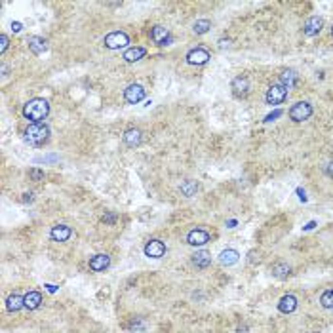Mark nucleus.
Segmentation results:
<instances>
[{
  "mask_svg": "<svg viewBox=\"0 0 333 333\" xmlns=\"http://www.w3.org/2000/svg\"><path fill=\"white\" fill-rule=\"evenodd\" d=\"M48 114H50V103L42 97H35L27 101L23 107V116L33 122H42Z\"/></svg>",
  "mask_w": 333,
  "mask_h": 333,
  "instance_id": "f257e3e1",
  "label": "nucleus"
},
{
  "mask_svg": "<svg viewBox=\"0 0 333 333\" xmlns=\"http://www.w3.org/2000/svg\"><path fill=\"white\" fill-rule=\"evenodd\" d=\"M48 137H50V128L44 122H31L25 130V139L33 145H42Z\"/></svg>",
  "mask_w": 333,
  "mask_h": 333,
  "instance_id": "f03ea898",
  "label": "nucleus"
},
{
  "mask_svg": "<svg viewBox=\"0 0 333 333\" xmlns=\"http://www.w3.org/2000/svg\"><path fill=\"white\" fill-rule=\"evenodd\" d=\"M312 116V105L309 101H299L289 109V118L293 122H305Z\"/></svg>",
  "mask_w": 333,
  "mask_h": 333,
  "instance_id": "7ed1b4c3",
  "label": "nucleus"
},
{
  "mask_svg": "<svg viewBox=\"0 0 333 333\" xmlns=\"http://www.w3.org/2000/svg\"><path fill=\"white\" fill-rule=\"evenodd\" d=\"M103 44L107 46L109 50H120V48H126L130 44V36L124 31H112L105 36Z\"/></svg>",
  "mask_w": 333,
  "mask_h": 333,
  "instance_id": "20e7f679",
  "label": "nucleus"
},
{
  "mask_svg": "<svg viewBox=\"0 0 333 333\" xmlns=\"http://www.w3.org/2000/svg\"><path fill=\"white\" fill-rule=\"evenodd\" d=\"M286 97H288V88L282 86V84H272L265 95L268 105H280V103L286 101Z\"/></svg>",
  "mask_w": 333,
  "mask_h": 333,
  "instance_id": "39448f33",
  "label": "nucleus"
},
{
  "mask_svg": "<svg viewBox=\"0 0 333 333\" xmlns=\"http://www.w3.org/2000/svg\"><path fill=\"white\" fill-rule=\"evenodd\" d=\"M143 251H145V255L149 257V259H162L164 255H166V244L162 242V240H149L147 244H145V247H143Z\"/></svg>",
  "mask_w": 333,
  "mask_h": 333,
  "instance_id": "423d86ee",
  "label": "nucleus"
},
{
  "mask_svg": "<svg viewBox=\"0 0 333 333\" xmlns=\"http://www.w3.org/2000/svg\"><path fill=\"white\" fill-rule=\"evenodd\" d=\"M124 99L130 103V105H137L145 99V88L141 84H130L128 88L124 89Z\"/></svg>",
  "mask_w": 333,
  "mask_h": 333,
  "instance_id": "0eeeda50",
  "label": "nucleus"
},
{
  "mask_svg": "<svg viewBox=\"0 0 333 333\" xmlns=\"http://www.w3.org/2000/svg\"><path fill=\"white\" fill-rule=\"evenodd\" d=\"M210 232L204 230V228H193L189 234H187V244L194 245V247H200V245H206L210 242Z\"/></svg>",
  "mask_w": 333,
  "mask_h": 333,
  "instance_id": "6e6552de",
  "label": "nucleus"
},
{
  "mask_svg": "<svg viewBox=\"0 0 333 333\" xmlns=\"http://www.w3.org/2000/svg\"><path fill=\"white\" fill-rule=\"evenodd\" d=\"M151 40L158 46H168L172 42V36H170V31L162 25H155L151 29Z\"/></svg>",
  "mask_w": 333,
  "mask_h": 333,
  "instance_id": "1a4fd4ad",
  "label": "nucleus"
},
{
  "mask_svg": "<svg viewBox=\"0 0 333 333\" xmlns=\"http://www.w3.org/2000/svg\"><path fill=\"white\" fill-rule=\"evenodd\" d=\"M208 59H210V52L204 48H194L187 53V63H191V65H204V63H208Z\"/></svg>",
  "mask_w": 333,
  "mask_h": 333,
  "instance_id": "9d476101",
  "label": "nucleus"
},
{
  "mask_svg": "<svg viewBox=\"0 0 333 333\" xmlns=\"http://www.w3.org/2000/svg\"><path fill=\"white\" fill-rule=\"evenodd\" d=\"M50 236L53 242H67L72 236V228L69 225H55V227H52Z\"/></svg>",
  "mask_w": 333,
  "mask_h": 333,
  "instance_id": "9b49d317",
  "label": "nucleus"
},
{
  "mask_svg": "<svg viewBox=\"0 0 333 333\" xmlns=\"http://www.w3.org/2000/svg\"><path fill=\"white\" fill-rule=\"evenodd\" d=\"M322 27H324V19L318 18V16H312L303 25V33H305V36H316L322 31Z\"/></svg>",
  "mask_w": 333,
  "mask_h": 333,
  "instance_id": "f8f14e48",
  "label": "nucleus"
},
{
  "mask_svg": "<svg viewBox=\"0 0 333 333\" xmlns=\"http://www.w3.org/2000/svg\"><path fill=\"white\" fill-rule=\"evenodd\" d=\"M109 265H111V257L107 253H97L89 259V268L93 272H103L105 268H109Z\"/></svg>",
  "mask_w": 333,
  "mask_h": 333,
  "instance_id": "ddd939ff",
  "label": "nucleus"
},
{
  "mask_svg": "<svg viewBox=\"0 0 333 333\" xmlns=\"http://www.w3.org/2000/svg\"><path fill=\"white\" fill-rule=\"evenodd\" d=\"M230 89H232V93L236 97H245L249 93V80L245 76H236L232 80V84H230Z\"/></svg>",
  "mask_w": 333,
  "mask_h": 333,
  "instance_id": "4468645a",
  "label": "nucleus"
},
{
  "mask_svg": "<svg viewBox=\"0 0 333 333\" xmlns=\"http://www.w3.org/2000/svg\"><path fill=\"white\" fill-rule=\"evenodd\" d=\"M191 261H193V265L196 266V268H208V266L211 265V253L206 251V249L194 251L191 255Z\"/></svg>",
  "mask_w": 333,
  "mask_h": 333,
  "instance_id": "2eb2a0df",
  "label": "nucleus"
},
{
  "mask_svg": "<svg viewBox=\"0 0 333 333\" xmlns=\"http://www.w3.org/2000/svg\"><path fill=\"white\" fill-rule=\"evenodd\" d=\"M238 259H240V253H238L236 249H232V247H227V249H223L221 253H219V263H221L223 266L236 265Z\"/></svg>",
  "mask_w": 333,
  "mask_h": 333,
  "instance_id": "dca6fc26",
  "label": "nucleus"
},
{
  "mask_svg": "<svg viewBox=\"0 0 333 333\" xmlns=\"http://www.w3.org/2000/svg\"><path fill=\"white\" fill-rule=\"evenodd\" d=\"M295 309H297V297L291 295V293L284 295V297L278 301V311L282 312V314H291Z\"/></svg>",
  "mask_w": 333,
  "mask_h": 333,
  "instance_id": "f3484780",
  "label": "nucleus"
},
{
  "mask_svg": "<svg viewBox=\"0 0 333 333\" xmlns=\"http://www.w3.org/2000/svg\"><path fill=\"white\" fill-rule=\"evenodd\" d=\"M124 143L128 145V147H137V145H141V141H143V133H141V130L139 128H130V130H126L124 132Z\"/></svg>",
  "mask_w": 333,
  "mask_h": 333,
  "instance_id": "a211bd4d",
  "label": "nucleus"
},
{
  "mask_svg": "<svg viewBox=\"0 0 333 333\" xmlns=\"http://www.w3.org/2000/svg\"><path fill=\"white\" fill-rule=\"evenodd\" d=\"M40 303H42V293H40V291L33 289V291H29V293L25 295V309L36 311V309L40 307Z\"/></svg>",
  "mask_w": 333,
  "mask_h": 333,
  "instance_id": "6ab92c4d",
  "label": "nucleus"
},
{
  "mask_svg": "<svg viewBox=\"0 0 333 333\" xmlns=\"http://www.w3.org/2000/svg\"><path fill=\"white\" fill-rule=\"evenodd\" d=\"M23 307H25V297L19 295V293H12L6 299V309H8V312H18L21 311Z\"/></svg>",
  "mask_w": 333,
  "mask_h": 333,
  "instance_id": "aec40b11",
  "label": "nucleus"
},
{
  "mask_svg": "<svg viewBox=\"0 0 333 333\" xmlns=\"http://www.w3.org/2000/svg\"><path fill=\"white\" fill-rule=\"evenodd\" d=\"M27 44H29V50L35 55H40V53H44L46 50H48V42H46L44 38H40V36H31L27 40Z\"/></svg>",
  "mask_w": 333,
  "mask_h": 333,
  "instance_id": "412c9836",
  "label": "nucleus"
},
{
  "mask_svg": "<svg viewBox=\"0 0 333 333\" xmlns=\"http://www.w3.org/2000/svg\"><path fill=\"white\" fill-rule=\"evenodd\" d=\"M270 272L276 278H288L289 274H291V265H288L286 261H278V263H274V265L270 266Z\"/></svg>",
  "mask_w": 333,
  "mask_h": 333,
  "instance_id": "4be33fe9",
  "label": "nucleus"
},
{
  "mask_svg": "<svg viewBox=\"0 0 333 333\" xmlns=\"http://www.w3.org/2000/svg\"><path fill=\"white\" fill-rule=\"evenodd\" d=\"M147 55V50L145 48H130V50H126L124 52V59L128 61V63H135V61H139V59H143Z\"/></svg>",
  "mask_w": 333,
  "mask_h": 333,
  "instance_id": "5701e85b",
  "label": "nucleus"
},
{
  "mask_svg": "<svg viewBox=\"0 0 333 333\" xmlns=\"http://www.w3.org/2000/svg\"><path fill=\"white\" fill-rule=\"evenodd\" d=\"M297 80H299V74H297L295 70H291V69L284 70V72L280 74V84H282V86H286L288 89L293 88V86L297 84Z\"/></svg>",
  "mask_w": 333,
  "mask_h": 333,
  "instance_id": "b1692460",
  "label": "nucleus"
},
{
  "mask_svg": "<svg viewBox=\"0 0 333 333\" xmlns=\"http://www.w3.org/2000/svg\"><path fill=\"white\" fill-rule=\"evenodd\" d=\"M179 191H181V194H183V196L191 198V196H194V194L198 193V183H196V181H193V179H187V181H183V183H181Z\"/></svg>",
  "mask_w": 333,
  "mask_h": 333,
  "instance_id": "393cba45",
  "label": "nucleus"
},
{
  "mask_svg": "<svg viewBox=\"0 0 333 333\" xmlns=\"http://www.w3.org/2000/svg\"><path fill=\"white\" fill-rule=\"evenodd\" d=\"M320 305H322L326 311H332L333 309V289H326V291L320 295Z\"/></svg>",
  "mask_w": 333,
  "mask_h": 333,
  "instance_id": "a878e982",
  "label": "nucleus"
},
{
  "mask_svg": "<svg viewBox=\"0 0 333 333\" xmlns=\"http://www.w3.org/2000/svg\"><path fill=\"white\" fill-rule=\"evenodd\" d=\"M211 29V21L210 19H198V21H194V25H193V31L196 33V35H204V33H208Z\"/></svg>",
  "mask_w": 333,
  "mask_h": 333,
  "instance_id": "bb28decb",
  "label": "nucleus"
},
{
  "mask_svg": "<svg viewBox=\"0 0 333 333\" xmlns=\"http://www.w3.org/2000/svg\"><path fill=\"white\" fill-rule=\"evenodd\" d=\"M29 177L33 179V181H42V179H44V172H40V170L33 168V170L29 172Z\"/></svg>",
  "mask_w": 333,
  "mask_h": 333,
  "instance_id": "cd10ccee",
  "label": "nucleus"
},
{
  "mask_svg": "<svg viewBox=\"0 0 333 333\" xmlns=\"http://www.w3.org/2000/svg\"><path fill=\"white\" fill-rule=\"evenodd\" d=\"M101 221L105 223V225H112V223L116 221V213H112V211H109V213H105V215L101 217Z\"/></svg>",
  "mask_w": 333,
  "mask_h": 333,
  "instance_id": "c85d7f7f",
  "label": "nucleus"
},
{
  "mask_svg": "<svg viewBox=\"0 0 333 333\" xmlns=\"http://www.w3.org/2000/svg\"><path fill=\"white\" fill-rule=\"evenodd\" d=\"M8 44H10L8 36H6V35H0V53H4V52L8 50Z\"/></svg>",
  "mask_w": 333,
  "mask_h": 333,
  "instance_id": "c756f323",
  "label": "nucleus"
},
{
  "mask_svg": "<svg viewBox=\"0 0 333 333\" xmlns=\"http://www.w3.org/2000/svg\"><path fill=\"white\" fill-rule=\"evenodd\" d=\"M33 193H25V194H23V202H33Z\"/></svg>",
  "mask_w": 333,
  "mask_h": 333,
  "instance_id": "7c9ffc66",
  "label": "nucleus"
},
{
  "mask_svg": "<svg viewBox=\"0 0 333 333\" xmlns=\"http://www.w3.org/2000/svg\"><path fill=\"white\" fill-rule=\"evenodd\" d=\"M12 29H14L16 33H19V31H21V23H12Z\"/></svg>",
  "mask_w": 333,
  "mask_h": 333,
  "instance_id": "2f4dec72",
  "label": "nucleus"
},
{
  "mask_svg": "<svg viewBox=\"0 0 333 333\" xmlns=\"http://www.w3.org/2000/svg\"><path fill=\"white\" fill-rule=\"evenodd\" d=\"M326 172H328V175H333V164H328V168H326Z\"/></svg>",
  "mask_w": 333,
  "mask_h": 333,
  "instance_id": "473e14b6",
  "label": "nucleus"
},
{
  "mask_svg": "<svg viewBox=\"0 0 333 333\" xmlns=\"http://www.w3.org/2000/svg\"><path fill=\"white\" fill-rule=\"evenodd\" d=\"M219 46H221V48H225V46H228V40H219Z\"/></svg>",
  "mask_w": 333,
  "mask_h": 333,
  "instance_id": "72a5a7b5",
  "label": "nucleus"
},
{
  "mask_svg": "<svg viewBox=\"0 0 333 333\" xmlns=\"http://www.w3.org/2000/svg\"><path fill=\"white\" fill-rule=\"evenodd\" d=\"M332 36H333V27H332Z\"/></svg>",
  "mask_w": 333,
  "mask_h": 333,
  "instance_id": "f704fd0d",
  "label": "nucleus"
}]
</instances>
